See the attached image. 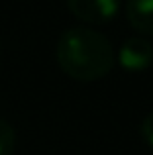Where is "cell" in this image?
<instances>
[{
  "mask_svg": "<svg viewBox=\"0 0 153 155\" xmlns=\"http://www.w3.org/2000/svg\"><path fill=\"white\" fill-rule=\"evenodd\" d=\"M128 22L143 35H153V0H128Z\"/></svg>",
  "mask_w": 153,
  "mask_h": 155,
  "instance_id": "cell-4",
  "label": "cell"
},
{
  "mask_svg": "<svg viewBox=\"0 0 153 155\" xmlns=\"http://www.w3.org/2000/svg\"><path fill=\"white\" fill-rule=\"evenodd\" d=\"M139 134H142L143 141H145L147 145H151V147H153V112L147 114V116L143 118L142 126H139Z\"/></svg>",
  "mask_w": 153,
  "mask_h": 155,
  "instance_id": "cell-6",
  "label": "cell"
},
{
  "mask_svg": "<svg viewBox=\"0 0 153 155\" xmlns=\"http://www.w3.org/2000/svg\"><path fill=\"white\" fill-rule=\"evenodd\" d=\"M57 61L65 75L80 83H92L114 69L116 53L110 39L90 28H71L57 43Z\"/></svg>",
  "mask_w": 153,
  "mask_h": 155,
  "instance_id": "cell-1",
  "label": "cell"
},
{
  "mask_svg": "<svg viewBox=\"0 0 153 155\" xmlns=\"http://www.w3.org/2000/svg\"><path fill=\"white\" fill-rule=\"evenodd\" d=\"M118 63L122 69L132 73L145 71L153 63V45L145 38H130L118 51Z\"/></svg>",
  "mask_w": 153,
  "mask_h": 155,
  "instance_id": "cell-3",
  "label": "cell"
},
{
  "mask_svg": "<svg viewBox=\"0 0 153 155\" xmlns=\"http://www.w3.org/2000/svg\"><path fill=\"white\" fill-rule=\"evenodd\" d=\"M75 18L92 26L108 24L120 10V0H67Z\"/></svg>",
  "mask_w": 153,
  "mask_h": 155,
  "instance_id": "cell-2",
  "label": "cell"
},
{
  "mask_svg": "<svg viewBox=\"0 0 153 155\" xmlns=\"http://www.w3.org/2000/svg\"><path fill=\"white\" fill-rule=\"evenodd\" d=\"M16 149V132L6 120H0V155H12Z\"/></svg>",
  "mask_w": 153,
  "mask_h": 155,
  "instance_id": "cell-5",
  "label": "cell"
}]
</instances>
